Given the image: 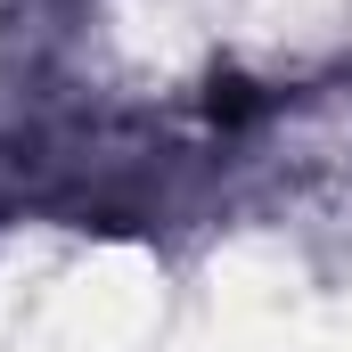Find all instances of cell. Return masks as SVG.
I'll return each instance as SVG.
<instances>
[]
</instances>
